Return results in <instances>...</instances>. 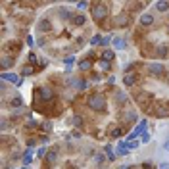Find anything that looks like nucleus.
Listing matches in <instances>:
<instances>
[{
    "label": "nucleus",
    "mask_w": 169,
    "mask_h": 169,
    "mask_svg": "<svg viewBox=\"0 0 169 169\" xmlns=\"http://www.w3.org/2000/svg\"><path fill=\"white\" fill-rule=\"evenodd\" d=\"M89 106L92 109H96V112H102V109L106 108V98L102 96V94H92L89 98Z\"/></svg>",
    "instance_id": "obj_1"
},
{
    "label": "nucleus",
    "mask_w": 169,
    "mask_h": 169,
    "mask_svg": "<svg viewBox=\"0 0 169 169\" xmlns=\"http://www.w3.org/2000/svg\"><path fill=\"white\" fill-rule=\"evenodd\" d=\"M106 13H108V8H106L104 4H96L92 8V17L96 19V21H100L102 17H106Z\"/></svg>",
    "instance_id": "obj_2"
},
{
    "label": "nucleus",
    "mask_w": 169,
    "mask_h": 169,
    "mask_svg": "<svg viewBox=\"0 0 169 169\" xmlns=\"http://www.w3.org/2000/svg\"><path fill=\"white\" fill-rule=\"evenodd\" d=\"M148 71H150V75L152 77H161L163 75V71H165V67H163V63H150L148 65Z\"/></svg>",
    "instance_id": "obj_3"
},
{
    "label": "nucleus",
    "mask_w": 169,
    "mask_h": 169,
    "mask_svg": "<svg viewBox=\"0 0 169 169\" xmlns=\"http://www.w3.org/2000/svg\"><path fill=\"white\" fill-rule=\"evenodd\" d=\"M2 81H6V83H13V85H21V79L16 75V73H8V71H4L2 73Z\"/></svg>",
    "instance_id": "obj_4"
},
{
    "label": "nucleus",
    "mask_w": 169,
    "mask_h": 169,
    "mask_svg": "<svg viewBox=\"0 0 169 169\" xmlns=\"http://www.w3.org/2000/svg\"><path fill=\"white\" fill-rule=\"evenodd\" d=\"M129 146H127V142H119L117 144V150H115V154L117 156H129Z\"/></svg>",
    "instance_id": "obj_5"
},
{
    "label": "nucleus",
    "mask_w": 169,
    "mask_h": 169,
    "mask_svg": "<svg viewBox=\"0 0 169 169\" xmlns=\"http://www.w3.org/2000/svg\"><path fill=\"white\" fill-rule=\"evenodd\" d=\"M135 83H136V75L135 73H127V75L123 77V85L125 86H133Z\"/></svg>",
    "instance_id": "obj_6"
},
{
    "label": "nucleus",
    "mask_w": 169,
    "mask_h": 169,
    "mask_svg": "<svg viewBox=\"0 0 169 169\" xmlns=\"http://www.w3.org/2000/svg\"><path fill=\"white\" fill-rule=\"evenodd\" d=\"M152 23H154V16H152V13H142V16H140V25L148 27Z\"/></svg>",
    "instance_id": "obj_7"
},
{
    "label": "nucleus",
    "mask_w": 169,
    "mask_h": 169,
    "mask_svg": "<svg viewBox=\"0 0 169 169\" xmlns=\"http://www.w3.org/2000/svg\"><path fill=\"white\" fill-rule=\"evenodd\" d=\"M71 21H73V25H77V27H81V25H85V21H86V17L83 16V13H77V16H73V17H71Z\"/></svg>",
    "instance_id": "obj_8"
},
{
    "label": "nucleus",
    "mask_w": 169,
    "mask_h": 169,
    "mask_svg": "<svg viewBox=\"0 0 169 169\" xmlns=\"http://www.w3.org/2000/svg\"><path fill=\"white\" fill-rule=\"evenodd\" d=\"M156 115H158V117H165V115H169V104H161V106L156 109Z\"/></svg>",
    "instance_id": "obj_9"
},
{
    "label": "nucleus",
    "mask_w": 169,
    "mask_h": 169,
    "mask_svg": "<svg viewBox=\"0 0 169 169\" xmlns=\"http://www.w3.org/2000/svg\"><path fill=\"white\" fill-rule=\"evenodd\" d=\"M129 23V17H127V13H121V16H115V25H127Z\"/></svg>",
    "instance_id": "obj_10"
},
{
    "label": "nucleus",
    "mask_w": 169,
    "mask_h": 169,
    "mask_svg": "<svg viewBox=\"0 0 169 169\" xmlns=\"http://www.w3.org/2000/svg\"><path fill=\"white\" fill-rule=\"evenodd\" d=\"M123 119L127 123H135L136 121V112H125L123 113Z\"/></svg>",
    "instance_id": "obj_11"
},
{
    "label": "nucleus",
    "mask_w": 169,
    "mask_h": 169,
    "mask_svg": "<svg viewBox=\"0 0 169 169\" xmlns=\"http://www.w3.org/2000/svg\"><path fill=\"white\" fill-rule=\"evenodd\" d=\"M113 58H115V54H113V50H109V48H106L104 54H102V60H104V62H112Z\"/></svg>",
    "instance_id": "obj_12"
},
{
    "label": "nucleus",
    "mask_w": 169,
    "mask_h": 169,
    "mask_svg": "<svg viewBox=\"0 0 169 169\" xmlns=\"http://www.w3.org/2000/svg\"><path fill=\"white\" fill-rule=\"evenodd\" d=\"M12 63H13V58L12 56H4L2 58V69H8Z\"/></svg>",
    "instance_id": "obj_13"
},
{
    "label": "nucleus",
    "mask_w": 169,
    "mask_h": 169,
    "mask_svg": "<svg viewBox=\"0 0 169 169\" xmlns=\"http://www.w3.org/2000/svg\"><path fill=\"white\" fill-rule=\"evenodd\" d=\"M90 65H92L90 60H83V62H79V69L81 71H86V69H90Z\"/></svg>",
    "instance_id": "obj_14"
},
{
    "label": "nucleus",
    "mask_w": 169,
    "mask_h": 169,
    "mask_svg": "<svg viewBox=\"0 0 169 169\" xmlns=\"http://www.w3.org/2000/svg\"><path fill=\"white\" fill-rule=\"evenodd\" d=\"M33 161V152L31 150H27L25 154H23V165H29Z\"/></svg>",
    "instance_id": "obj_15"
},
{
    "label": "nucleus",
    "mask_w": 169,
    "mask_h": 169,
    "mask_svg": "<svg viewBox=\"0 0 169 169\" xmlns=\"http://www.w3.org/2000/svg\"><path fill=\"white\" fill-rule=\"evenodd\" d=\"M113 46H115L117 50H123L127 44H125V40H123V39H119V36H117V39H113Z\"/></svg>",
    "instance_id": "obj_16"
},
{
    "label": "nucleus",
    "mask_w": 169,
    "mask_h": 169,
    "mask_svg": "<svg viewBox=\"0 0 169 169\" xmlns=\"http://www.w3.org/2000/svg\"><path fill=\"white\" fill-rule=\"evenodd\" d=\"M39 27H40V31H50V29H52V25H50L48 19H42L40 23H39Z\"/></svg>",
    "instance_id": "obj_17"
},
{
    "label": "nucleus",
    "mask_w": 169,
    "mask_h": 169,
    "mask_svg": "<svg viewBox=\"0 0 169 169\" xmlns=\"http://www.w3.org/2000/svg\"><path fill=\"white\" fill-rule=\"evenodd\" d=\"M56 159H58V154H56V150H50V152H48V156H46V161H48V163H54Z\"/></svg>",
    "instance_id": "obj_18"
},
{
    "label": "nucleus",
    "mask_w": 169,
    "mask_h": 169,
    "mask_svg": "<svg viewBox=\"0 0 169 169\" xmlns=\"http://www.w3.org/2000/svg\"><path fill=\"white\" fill-rule=\"evenodd\" d=\"M40 94H42V98H44V100H50V98H52V90H50V89H44V86L40 89Z\"/></svg>",
    "instance_id": "obj_19"
},
{
    "label": "nucleus",
    "mask_w": 169,
    "mask_h": 169,
    "mask_svg": "<svg viewBox=\"0 0 169 169\" xmlns=\"http://www.w3.org/2000/svg\"><path fill=\"white\" fill-rule=\"evenodd\" d=\"M10 104L13 106V108H23V100H21L19 96H16V98H12V102Z\"/></svg>",
    "instance_id": "obj_20"
},
{
    "label": "nucleus",
    "mask_w": 169,
    "mask_h": 169,
    "mask_svg": "<svg viewBox=\"0 0 169 169\" xmlns=\"http://www.w3.org/2000/svg\"><path fill=\"white\" fill-rule=\"evenodd\" d=\"M156 8H158V12H167V10H169V4H167V2H158Z\"/></svg>",
    "instance_id": "obj_21"
},
{
    "label": "nucleus",
    "mask_w": 169,
    "mask_h": 169,
    "mask_svg": "<svg viewBox=\"0 0 169 169\" xmlns=\"http://www.w3.org/2000/svg\"><path fill=\"white\" fill-rule=\"evenodd\" d=\"M48 152H50V150H46L44 146H40V148L36 150V156H39V158H46V156H48Z\"/></svg>",
    "instance_id": "obj_22"
},
{
    "label": "nucleus",
    "mask_w": 169,
    "mask_h": 169,
    "mask_svg": "<svg viewBox=\"0 0 169 169\" xmlns=\"http://www.w3.org/2000/svg\"><path fill=\"white\" fill-rule=\"evenodd\" d=\"M148 98H150V94H148V92H140V94H138V96H136V100L140 102V104H144V102L148 100Z\"/></svg>",
    "instance_id": "obj_23"
},
{
    "label": "nucleus",
    "mask_w": 169,
    "mask_h": 169,
    "mask_svg": "<svg viewBox=\"0 0 169 169\" xmlns=\"http://www.w3.org/2000/svg\"><path fill=\"white\" fill-rule=\"evenodd\" d=\"M115 100L117 102H127V94H125L123 90L121 92H115Z\"/></svg>",
    "instance_id": "obj_24"
},
{
    "label": "nucleus",
    "mask_w": 169,
    "mask_h": 169,
    "mask_svg": "<svg viewBox=\"0 0 169 169\" xmlns=\"http://www.w3.org/2000/svg\"><path fill=\"white\" fill-rule=\"evenodd\" d=\"M112 40H113V39H112V35H106V36H102V42H100V44L106 48V46H108V44H109Z\"/></svg>",
    "instance_id": "obj_25"
},
{
    "label": "nucleus",
    "mask_w": 169,
    "mask_h": 169,
    "mask_svg": "<svg viewBox=\"0 0 169 169\" xmlns=\"http://www.w3.org/2000/svg\"><path fill=\"white\" fill-rule=\"evenodd\" d=\"M73 125L81 127V125H83V117H81V115H75V117H73Z\"/></svg>",
    "instance_id": "obj_26"
},
{
    "label": "nucleus",
    "mask_w": 169,
    "mask_h": 169,
    "mask_svg": "<svg viewBox=\"0 0 169 169\" xmlns=\"http://www.w3.org/2000/svg\"><path fill=\"white\" fill-rule=\"evenodd\" d=\"M98 42H102V36L100 35H94L92 39H90V44H98Z\"/></svg>",
    "instance_id": "obj_27"
},
{
    "label": "nucleus",
    "mask_w": 169,
    "mask_h": 169,
    "mask_svg": "<svg viewBox=\"0 0 169 169\" xmlns=\"http://www.w3.org/2000/svg\"><path fill=\"white\" fill-rule=\"evenodd\" d=\"M150 138H152V135L148 133V131H146V133L142 135V142H144V144H148V142H150Z\"/></svg>",
    "instance_id": "obj_28"
},
{
    "label": "nucleus",
    "mask_w": 169,
    "mask_h": 169,
    "mask_svg": "<svg viewBox=\"0 0 169 169\" xmlns=\"http://www.w3.org/2000/svg\"><path fill=\"white\" fill-rule=\"evenodd\" d=\"M31 73H33V69L29 67V65H25V67H23V71H21V75L25 77V75H31Z\"/></svg>",
    "instance_id": "obj_29"
},
{
    "label": "nucleus",
    "mask_w": 169,
    "mask_h": 169,
    "mask_svg": "<svg viewBox=\"0 0 169 169\" xmlns=\"http://www.w3.org/2000/svg\"><path fill=\"white\" fill-rule=\"evenodd\" d=\"M127 146H129V150H135L138 146V140H131V142H127Z\"/></svg>",
    "instance_id": "obj_30"
},
{
    "label": "nucleus",
    "mask_w": 169,
    "mask_h": 169,
    "mask_svg": "<svg viewBox=\"0 0 169 169\" xmlns=\"http://www.w3.org/2000/svg\"><path fill=\"white\" fill-rule=\"evenodd\" d=\"M27 60H29V63H35V62H36V56H35L33 52H29V56H27Z\"/></svg>",
    "instance_id": "obj_31"
},
{
    "label": "nucleus",
    "mask_w": 169,
    "mask_h": 169,
    "mask_svg": "<svg viewBox=\"0 0 169 169\" xmlns=\"http://www.w3.org/2000/svg\"><path fill=\"white\" fill-rule=\"evenodd\" d=\"M112 136H113V138H119V136H121V129H113V131H112Z\"/></svg>",
    "instance_id": "obj_32"
},
{
    "label": "nucleus",
    "mask_w": 169,
    "mask_h": 169,
    "mask_svg": "<svg viewBox=\"0 0 169 169\" xmlns=\"http://www.w3.org/2000/svg\"><path fill=\"white\" fill-rule=\"evenodd\" d=\"M23 112H25V108H16V109H13L12 113H13V115H21Z\"/></svg>",
    "instance_id": "obj_33"
},
{
    "label": "nucleus",
    "mask_w": 169,
    "mask_h": 169,
    "mask_svg": "<svg viewBox=\"0 0 169 169\" xmlns=\"http://www.w3.org/2000/svg\"><path fill=\"white\" fill-rule=\"evenodd\" d=\"M65 63H67V65H71L73 62H75V56H67V58H65V60H63Z\"/></svg>",
    "instance_id": "obj_34"
},
{
    "label": "nucleus",
    "mask_w": 169,
    "mask_h": 169,
    "mask_svg": "<svg viewBox=\"0 0 169 169\" xmlns=\"http://www.w3.org/2000/svg\"><path fill=\"white\" fill-rule=\"evenodd\" d=\"M154 165L150 163V161H144V163H142V169H152Z\"/></svg>",
    "instance_id": "obj_35"
},
{
    "label": "nucleus",
    "mask_w": 169,
    "mask_h": 169,
    "mask_svg": "<svg viewBox=\"0 0 169 169\" xmlns=\"http://www.w3.org/2000/svg\"><path fill=\"white\" fill-rule=\"evenodd\" d=\"M86 6H89V4H86V2H79V4H77V8H79V10H85Z\"/></svg>",
    "instance_id": "obj_36"
},
{
    "label": "nucleus",
    "mask_w": 169,
    "mask_h": 169,
    "mask_svg": "<svg viewBox=\"0 0 169 169\" xmlns=\"http://www.w3.org/2000/svg\"><path fill=\"white\" fill-rule=\"evenodd\" d=\"M167 54V48L165 46H159V56H165Z\"/></svg>",
    "instance_id": "obj_37"
},
{
    "label": "nucleus",
    "mask_w": 169,
    "mask_h": 169,
    "mask_svg": "<svg viewBox=\"0 0 169 169\" xmlns=\"http://www.w3.org/2000/svg\"><path fill=\"white\" fill-rule=\"evenodd\" d=\"M25 42H27V44H29V46H33V36H31V35H29V36H27V39H25Z\"/></svg>",
    "instance_id": "obj_38"
},
{
    "label": "nucleus",
    "mask_w": 169,
    "mask_h": 169,
    "mask_svg": "<svg viewBox=\"0 0 169 169\" xmlns=\"http://www.w3.org/2000/svg\"><path fill=\"white\" fill-rule=\"evenodd\" d=\"M100 65H102V69H109V62H102Z\"/></svg>",
    "instance_id": "obj_39"
},
{
    "label": "nucleus",
    "mask_w": 169,
    "mask_h": 169,
    "mask_svg": "<svg viewBox=\"0 0 169 169\" xmlns=\"http://www.w3.org/2000/svg\"><path fill=\"white\" fill-rule=\"evenodd\" d=\"M102 161H104V156H102V154H98V156H96V163H102Z\"/></svg>",
    "instance_id": "obj_40"
},
{
    "label": "nucleus",
    "mask_w": 169,
    "mask_h": 169,
    "mask_svg": "<svg viewBox=\"0 0 169 169\" xmlns=\"http://www.w3.org/2000/svg\"><path fill=\"white\" fill-rule=\"evenodd\" d=\"M42 129H46V131H50V129H52V125H50V123H42Z\"/></svg>",
    "instance_id": "obj_41"
},
{
    "label": "nucleus",
    "mask_w": 169,
    "mask_h": 169,
    "mask_svg": "<svg viewBox=\"0 0 169 169\" xmlns=\"http://www.w3.org/2000/svg\"><path fill=\"white\" fill-rule=\"evenodd\" d=\"M161 148H163V150H169V140H165L163 144H161Z\"/></svg>",
    "instance_id": "obj_42"
},
{
    "label": "nucleus",
    "mask_w": 169,
    "mask_h": 169,
    "mask_svg": "<svg viewBox=\"0 0 169 169\" xmlns=\"http://www.w3.org/2000/svg\"><path fill=\"white\" fill-rule=\"evenodd\" d=\"M159 169H169V163H165V161H163V163H159Z\"/></svg>",
    "instance_id": "obj_43"
},
{
    "label": "nucleus",
    "mask_w": 169,
    "mask_h": 169,
    "mask_svg": "<svg viewBox=\"0 0 169 169\" xmlns=\"http://www.w3.org/2000/svg\"><path fill=\"white\" fill-rule=\"evenodd\" d=\"M71 136H73V138H81V133H79V131H75V133H73Z\"/></svg>",
    "instance_id": "obj_44"
},
{
    "label": "nucleus",
    "mask_w": 169,
    "mask_h": 169,
    "mask_svg": "<svg viewBox=\"0 0 169 169\" xmlns=\"http://www.w3.org/2000/svg\"><path fill=\"white\" fill-rule=\"evenodd\" d=\"M129 167H131V165H121V169H129Z\"/></svg>",
    "instance_id": "obj_45"
},
{
    "label": "nucleus",
    "mask_w": 169,
    "mask_h": 169,
    "mask_svg": "<svg viewBox=\"0 0 169 169\" xmlns=\"http://www.w3.org/2000/svg\"><path fill=\"white\" fill-rule=\"evenodd\" d=\"M23 169H27V167H23Z\"/></svg>",
    "instance_id": "obj_46"
}]
</instances>
